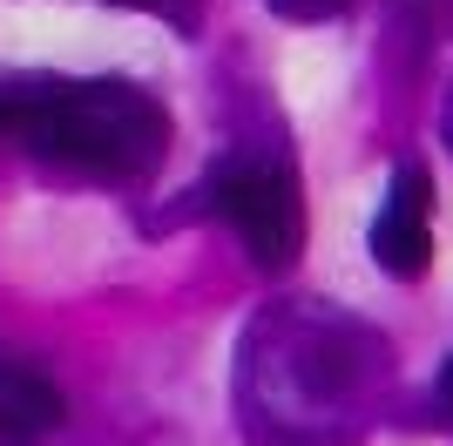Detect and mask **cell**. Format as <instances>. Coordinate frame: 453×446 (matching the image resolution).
<instances>
[{
  "instance_id": "6",
  "label": "cell",
  "mask_w": 453,
  "mask_h": 446,
  "mask_svg": "<svg viewBox=\"0 0 453 446\" xmlns=\"http://www.w3.org/2000/svg\"><path fill=\"white\" fill-rule=\"evenodd\" d=\"M440 135H447V149H453V95H447V109H440Z\"/></svg>"
},
{
  "instance_id": "5",
  "label": "cell",
  "mask_w": 453,
  "mask_h": 446,
  "mask_svg": "<svg viewBox=\"0 0 453 446\" xmlns=\"http://www.w3.org/2000/svg\"><path fill=\"white\" fill-rule=\"evenodd\" d=\"M345 0H271V14H291V20H319V14H339Z\"/></svg>"
},
{
  "instance_id": "4",
  "label": "cell",
  "mask_w": 453,
  "mask_h": 446,
  "mask_svg": "<svg viewBox=\"0 0 453 446\" xmlns=\"http://www.w3.org/2000/svg\"><path fill=\"white\" fill-rule=\"evenodd\" d=\"M61 427V392L35 365H7L0 358V446H27Z\"/></svg>"
},
{
  "instance_id": "1",
  "label": "cell",
  "mask_w": 453,
  "mask_h": 446,
  "mask_svg": "<svg viewBox=\"0 0 453 446\" xmlns=\"http://www.w3.org/2000/svg\"><path fill=\"white\" fill-rule=\"evenodd\" d=\"M0 135L81 176L135 183L163 163L170 115L135 81H68V74H0Z\"/></svg>"
},
{
  "instance_id": "7",
  "label": "cell",
  "mask_w": 453,
  "mask_h": 446,
  "mask_svg": "<svg viewBox=\"0 0 453 446\" xmlns=\"http://www.w3.org/2000/svg\"><path fill=\"white\" fill-rule=\"evenodd\" d=\"M440 392H447V406H453V365H447V372H440Z\"/></svg>"
},
{
  "instance_id": "3",
  "label": "cell",
  "mask_w": 453,
  "mask_h": 446,
  "mask_svg": "<svg viewBox=\"0 0 453 446\" xmlns=\"http://www.w3.org/2000/svg\"><path fill=\"white\" fill-rule=\"evenodd\" d=\"M372 264L399 284L426 278L434 264V176L419 163H399L386 183V204L372 217Z\"/></svg>"
},
{
  "instance_id": "8",
  "label": "cell",
  "mask_w": 453,
  "mask_h": 446,
  "mask_svg": "<svg viewBox=\"0 0 453 446\" xmlns=\"http://www.w3.org/2000/svg\"><path fill=\"white\" fill-rule=\"evenodd\" d=\"M115 7H142V0H115Z\"/></svg>"
},
{
  "instance_id": "2",
  "label": "cell",
  "mask_w": 453,
  "mask_h": 446,
  "mask_svg": "<svg viewBox=\"0 0 453 446\" xmlns=\"http://www.w3.org/2000/svg\"><path fill=\"white\" fill-rule=\"evenodd\" d=\"M210 204L230 217L257 271H291L304 250V196L284 163H224L210 183Z\"/></svg>"
}]
</instances>
